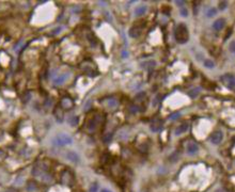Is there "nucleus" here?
I'll return each mask as SVG.
<instances>
[{
    "mask_svg": "<svg viewBox=\"0 0 235 192\" xmlns=\"http://www.w3.org/2000/svg\"><path fill=\"white\" fill-rule=\"evenodd\" d=\"M220 80L228 89L232 90V91H235V76L231 75V74H225L220 77Z\"/></svg>",
    "mask_w": 235,
    "mask_h": 192,
    "instance_id": "20e7f679",
    "label": "nucleus"
},
{
    "mask_svg": "<svg viewBox=\"0 0 235 192\" xmlns=\"http://www.w3.org/2000/svg\"><path fill=\"white\" fill-rule=\"evenodd\" d=\"M199 92H200V89H195V90H192V91H190L189 93V96H191V97H196L198 94H199Z\"/></svg>",
    "mask_w": 235,
    "mask_h": 192,
    "instance_id": "4be33fe9",
    "label": "nucleus"
},
{
    "mask_svg": "<svg viewBox=\"0 0 235 192\" xmlns=\"http://www.w3.org/2000/svg\"><path fill=\"white\" fill-rule=\"evenodd\" d=\"M74 106V103L69 97H63L61 100V107L63 108L64 110H69L72 109Z\"/></svg>",
    "mask_w": 235,
    "mask_h": 192,
    "instance_id": "1a4fd4ad",
    "label": "nucleus"
},
{
    "mask_svg": "<svg viewBox=\"0 0 235 192\" xmlns=\"http://www.w3.org/2000/svg\"><path fill=\"white\" fill-rule=\"evenodd\" d=\"M222 139H223V135H222L221 131H219V130L214 131V133L211 135V137H209V140H211V142L213 143V144H219V143L222 141Z\"/></svg>",
    "mask_w": 235,
    "mask_h": 192,
    "instance_id": "423d86ee",
    "label": "nucleus"
},
{
    "mask_svg": "<svg viewBox=\"0 0 235 192\" xmlns=\"http://www.w3.org/2000/svg\"><path fill=\"white\" fill-rule=\"evenodd\" d=\"M184 3H185L184 1H176V4H178V6H183Z\"/></svg>",
    "mask_w": 235,
    "mask_h": 192,
    "instance_id": "c85d7f7f",
    "label": "nucleus"
},
{
    "mask_svg": "<svg viewBox=\"0 0 235 192\" xmlns=\"http://www.w3.org/2000/svg\"><path fill=\"white\" fill-rule=\"evenodd\" d=\"M188 39H189V33H188L187 26L184 22H181L175 29V40L180 44H185L188 42Z\"/></svg>",
    "mask_w": 235,
    "mask_h": 192,
    "instance_id": "f257e3e1",
    "label": "nucleus"
},
{
    "mask_svg": "<svg viewBox=\"0 0 235 192\" xmlns=\"http://www.w3.org/2000/svg\"><path fill=\"white\" fill-rule=\"evenodd\" d=\"M162 120H159V119H156V120H154V121L151 123V130L152 131H154V133H157V131H159V130H162Z\"/></svg>",
    "mask_w": 235,
    "mask_h": 192,
    "instance_id": "6e6552de",
    "label": "nucleus"
},
{
    "mask_svg": "<svg viewBox=\"0 0 235 192\" xmlns=\"http://www.w3.org/2000/svg\"><path fill=\"white\" fill-rule=\"evenodd\" d=\"M129 109H131V110H129L131 112L136 113L137 111H138V107H136V106H131V107H129Z\"/></svg>",
    "mask_w": 235,
    "mask_h": 192,
    "instance_id": "bb28decb",
    "label": "nucleus"
},
{
    "mask_svg": "<svg viewBox=\"0 0 235 192\" xmlns=\"http://www.w3.org/2000/svg\"><path fill=\"white\" fill-rule=\"evenodd\" d=\"M6 192H16V191H14V190H12V189H9V190H6Z\"/></svg>",
    "mask_w": 235,
    "mask_h": 192,
    "instance_id": "c756f323",
    "label": "nucleus"
},
{
    "mask_svg": "<svg viewBox=\"0 0 235 192\" xmlns=\"http://www.w3.org/2000/svg\"><path fill=\"white\" fill-rule=\"evenodd\" d=\"M216 14H217V10H216L215 8H209L208 10V12H206L208 17H213V16H215Z\"/></svg>",
    "mask_w": 235,
    "mask_h": 192,
    "instance_id": "f3484780",
    "label": "nucleus"
},
{
    "mask_svg": "<svg viewBox=\"0 0 235 192\" xmlns=\"http://www.w3.org/2000/svg\"><path fill=\"white\" fill-rule=\"evenodd\" d=\"M227 6H228V2L227 1H220L219 2V9L221 11L225 10V9H227Z\"/></svg>",
    "mask_w": 235,
    "mask_h": 192,
    "instance_id": "412c9836",
    "label": "nucleus"
},
{
    "mask_svg": "<svg viewBox=\"0 0 235 192\" xmlns=\"http://www.w3.org/2000/svg\"><path fill=\"white\" fill-rule=\"evenodd\" d=\"M188 130V125L187 124H182L175 129V135L176 136H180L181 133H184Z\"/></svg>",
    "mask_w": 235,
    "mask_h": 192,
    "instance_id": "4468645a",
    "label": "nucleus"
},
{
    "mask_svg": "<svg viewBox=\"0 0 235 192\" xmlns=\"http://www.w3.org/2000/svg\"><path fill=\"white\" fill-rule=\"evenodd\" d=\"M230 50H231V52H233V54H235V41H233V42H231L230 43Z\"/></svg>",
    "mask_w": 235,
    "mask_h": 192,
    "instance_id": "393cba45",
    "label": "nucleus"
},
{
    "mask_svg": "<svg viewBox=\"0 0 235 192\" xmlns=\"http://www.w3.org/2000/svg\"><path fill=\"white\" fill-rule=\"evenodd\" d=\"M97 191H99V186H97L96 182H94V184H92L91 187H90L89 192H97Z\"/></svg>",
    "mask_w": 235,
    "mask_h": 192,
    "instance_id": "aec40b11",
    "label": "nucleus"
},
{
    "mask_svg": "<svg viewBox=\"0 0 235 192\" xmlns=\"http://www.w3.org/2000/svg\"><path fill=\"white\" fill-rule=\"evenodd\" d=\"M181 15H182L183 17H187V16H188V11L186 10L185 8H182V9H181Z\"/></svg>",
    "mask_w": 235,
    "mask_h": 192,
    "instance_id": "b1692460",
    "label": "nucleus"
},
{
    "mask_svg": "<svg viewBox=\"0 0 235 192\" xmlns=\"http://www.w3.org/2000/svg\"><path fill=\"white\" fill-rule=\"evenodd\" d=\"M61 182L65 185L67 187H72L75 182V178H74V174L69 170H65L61 175Z\"/></svg>",
    "mask_w": 235,
    "mask_h": 192,
    "instance_id": "39448f33",
    "label": "nucleus"
},
{
    "mask_svg": "<svg viewBox=\"0 0 235 192\" xmlns=\"http://www.w3.org/2000/svg\"><path fill=\"white\" fill-rule=\"evenodd\" d=\"M146 11V6H139L135 9V15L136 16H141L145 13Z\"/></svg>",
    "mask_w": 235,
    "mask_h": 192,
    "instance_id": "2eb2a0df",
    "label": "nucleus"
},
{
    "mask_svg": "<svg viewBox=\"0 0 235 192\" xmlns=\"http://www.w3.org/2000/svg\"><path fill=\"white\" fill-rule=\"evenodd\" d=\"M61 29H62V27H58L57 29H55V30H53V31H52V34H57V33H59V31H60V30H61Z\"/></svg>",
    "mask_w": 235,
    "mask_h": 192,
    "instance_id": "cd10ccee",
    "label": "nucleus"
},
{
    "mask_svg": "<svg viewBox=\"0 0 235 192\" xmlns=\"http://www.w3.org/2000/svg\"><path fill=\"white\" fill-rule=\"evenodd\" d=\"M69 124H71V126H75V125H77L78 124V117L72 116L71 120H69Z\"/></svg>",
    "mask_w": 235,
    "mask_h": 192,
    "instance_id": "6ab92c4d",
    "label": "nucleus"
},
{
    "mask_svg": "<svg viewBox=\"0 0 235 192\" xmlns=\"http://www.w3.org/2000/svg\"><path fill=\"white\" fill-rule=\"evenodd\" d=\"M55 115H56V120L58 122H62L63 121V112H62L61 108H57L55 110Z\"/></svg>",
    "mask_w": 235,
    "mask_h": 192,
    "instance_id": "dca6fc26",
    "label": "nucleus"
},
{
    "mask_svg": "<svg viewBox=\"0 0 235 192\" xmlns=\"http://www.w3.org/2000/svg\"><path fill=\"white\" fill-rule=\"evenodd\" d=\"M64 157H65L67 160H69L71 162H74V163H78L79 160H80L78 155L73 151H67L65 154H64Z\"/></svg>",
    "mask_w": 235,
    "mask_h": 192,
    "instance_id": "0eeeda50",
    "label": "nucleus"
},
{
    "mask_svg": "<svg viewBox=\"0 0 235 192\" xmlns=\"http://www.w3.org/2000/svg\"><path fill=\"white\" fill-rule=\"evenodd\" d=\"M225 25V20L223 18H219V19L215 20L213 24V29L216 30V31H220Z\"/></svg>",
    "mask_w": 235,
    "mask_h": 192,
    "instance_id": "9b49d317",
    "label": "nucleus"
},
{
    "mask_svg": "<svg viewBox=\"0 0 235 192\" xmlns=\"http://www.w3.org/2000/svg\"><path fill=\"white\" fill-rule=\"evenodd\" d=\"M103 121H104V117L102 116V115L97 114V115H95V116L91 117V119L87 122L86 127H87V129L90 131V133H92V131L96 130V129L103 124Z\"/></svg>",
    "mask_w": 235,
    "mask_h": 192,
    "instance_id": "f03ea898",
    "label": "nucleus"
},
{
    "mask_svg": "<svg viewBox=\"0 0 235 192\" xmlns=\"http://www.w3.org/2000/svg\"><path fill=\"white\" fill-rule=\"evenodd\" d=\"M66 78H67V74H62V75H59L55 80H53V83H55L56 85H60V84H62V83L65 81Z\"/></svg>",
    "mask_w": 235,
    "mask_h": 192,
    "instance_id": "ddd939ff",
    "label": "nucleus"
},
{
    "mask_svg": "<svg viewBox=\"0 0 235 192\" xmlns=\"http://www.w3.org/2000/svg\"><path fill=\"white\" fill-rule=\"evenodd\" d=\"M102 192H111V191H109V190H106V189H105V190H102Z\"/></svg>",
    "mask_w": 235,
    "mask_h": 192,
    "instance_id": "7c9ffc66",
    "label": "nucleus"
},
{
    "mask_svg": "<svg viewBox=\"0 0 235 192\" xmlns=\"http://www.w3.org/2000/svg\"><path fill=\"white\" fill-rule=\"evenodd\" d=\"M199 151V146L196 142H190L187 145V154L188 155H195Z\"/></svg>",
    "mask_w": 235,
    "mask_h": 192,
    "instance_id": "9d476101",
    "label": "nucleus"
},
{
    "mask_svg": "<svg viewBox=\"0 0 235 192\" xmlns=\"http://www.w3.org/2000/svg\"><path fill=\"white\" fill-rule=\"evenodd\" d=\"M180 115H181L180 112H175V113H173V114L170 115V119H171V120H175V119H178Z\"/></svg>",
    "mask_w": 235,
    "mask_h": 192,
    "instance_id": "a878e982",
    "label": "nucleus"
},
{
    "mask_svg": "<svg viewBox=\"0 0 235 192\" xmlns=\"http://www.w3.org/2000/svg\"><path fill=\"white\" fill-rule=\"evenodd\" d=\"M129 36L131 38H138L139 35L141 34V29L139 27H137V26H134V27H132L131 29H129Z\"/></svg>",
    "mask_w": 235,
    "mask_h": 192,
    "instance_id": "f8f14e48",
    "label": "nucleus"
},
{
    "mask_svg": "<svg viewBox=\"0 0 235 192\" xmlns=\"http://www.w3.org/2000/svg\"><path fill=\"white\" fill-rule=\"evenodd\" d=\"M214 62L212 61V60H204V66L208 68H213L214 67Z\"/></svg>",
    "mask_w": 235,
    "mask_h": 192,
    "instance_id": "a211bd4d",
    "label": "nucleus"
},
{
    "mask_svg": "<svg viewBox=\"0 0 235 192\" xmlns=\"http://www.w3.org/2000/svg\"><path fill=\"white\" fill-rule=\"evenodd\" d=\"M118 105V101L115 100V99H109L108 100V106L109 107H115V106Z\"/></svg>",
    "mask_w": 235,
    "mask_h": 192,
    "instance_id": "5701e85b",
    "label": "nucleus"
},
{
    "mask_svg": "<svg viewBox=\"0 0 235 192\" xmlns=\"http://www.w3.org/2000/svg\"><path fill=\"white\" fill-rule=\"evenodd\" d=\"M72 142H73L72 138L69 135H65V133H60V135L56 136L52 139L53 145H57V146H64V145L67 144H72Z\"/></svg>",
    "mask_w": 235,
    "mask_h": 192,
    "instance_id": "7ed1b4c3",
    "label": "nucleus"
},
{
    "mask_svg": "<svg viewBox=\"0 0 235 192\" xmlns=\"http://www.w3.org/2000/svg\"><path fill=\"white\" fill-rule=\"evenodd\" d=\"M216 192H223V191H222V190H220V189H219V190H217Z\"/></svg>",
    "mask_w": 235,
    "mask_h": 192,
    "instance_id": "2f4dec72",
    "label": "nucleus"
}]
</instances>
